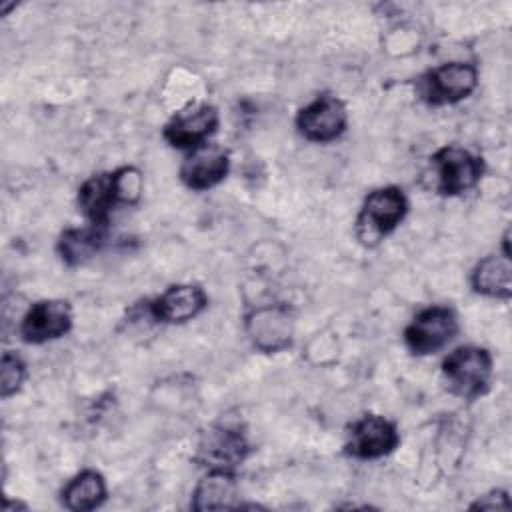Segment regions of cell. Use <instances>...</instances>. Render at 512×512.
Returning a JSON list of instances; mask_svg holds the SVG:
<instances>
[{"instance_id":"1","label":"cell","mask_w":512,"mask_h":512,"mask_svg":"<svg viewBox=\"0 0 512 512\" xmlns=\"http://www.w3.org/2000/svg\"><path fill=\"white\" fill-rule=\"evenodd\" d=\"M406 212L408 200L400 188L384 186L372 190L356 216L358 240L364 246H376L404 220Z\"/></svg>"},{"instance_id":"2","label":"cell","mask_w":512,"mask_h":512,"mask_svg":"<svg viewBox=\"0 0 512 512\" xmlns=\"http://www.w3.org/2000/svg\"><path fill=\"white\" fill-rule=\"evenodd\" d=\"M442 376L454 396L474 400L490 386L492 356L480 346H460L444 358Z\"/></svg>"},{"instance_id":"3","label":"cell","mask_w":512,"mask_h":512,"mask_svg":"<svg viewBox=\"0 0 512 512\" xmlns=\"http://www.w3.org/2000/svg\"><path fill=\"white\" fill-rule=\"evenodd\" d=\"M434 188L444 196L472 190L484 172L482 158L462 146H444L430 158Z\"/></svg>"},{"instance_id":"4","label":"cell","mask_w":512,"mask_h":512,"mask_svg":"<svg viewBox=\"0 0 512 512\" xmlns=\"http://www.w3.org/2000/svg\"><path fill=\"white\" fill-rule=\"evenodd\" d=\"M458 332V318L448 306H428L420 310L404 330V342L416 356L442 350Z\"/></svg>"},{"instance_id":"5","label":"cell","mask_w":512,"mask_h":512,"mask_svg":"<svg viewBox=\"0 0 512 512\" xmlns=\"http://www.w3.org/2000/svg\"><path fill=\"white\" fill-rule=\"evenodd\" d=\"M478 84V72L466 62H448L430 70L418 90L420 96L432 106L456 104L470 96Z\"/></svg>"},{"instance_id":"6","label":"cell","mask_w":512,"mask_h":512,"mask_svg":"<svg viewBox=\"0 0 512 512\" xmlns=\"http://www.w3.org/2000/svg\"><path fill=\"white\" fill-rule=\"evenodd\" d=\"M244 330L256 350L266 354L280 352L292 342L294 318L284 304L260 306L246 316Z\"/></svg>"},{"instance_id":"7","label":"cell","mask_w":512,"mask_h":512,"mask_svg":"<svg viewBox=\"0 0 512 512\" xmlns=\"http://www.w3.org/2000/svg\"><path fill=\"white\" fill-rule=\"evenodd\" d=\"M346 124V104L332 94L316 96L296 116L298 132L310 142H332L346 130Z\"/></svg>"},{"instance_id":"8","label":"cell","mask_w":512,"mask_h":512,"mask_svg":"<svg viewBox=\"0 0 512 512\" xmlns=\"http://www.w3.org/2000/svg\"><path fill=\"white\" fill-rule=\"evenodd\" d=\"M400 442L396 426L376 414H366L350 426L346 440V454L358 460H376L394 452Z\"/></svg>"},{"instance_id":"9","label":"cell","mask_w":512,"mask_h":512,"mask_svg":"<svg viewBox=\"0 0 512 512\" xmlns=\"http://www.w3.org/2000/svg\"><path fill=\"white\" fill-rule=\"evenodd\" d=\"M248 456V442L242 436V432L226 428V426H214L206 430L198 442L196 462L208 470H220V472H232L244 462Z\"/></svg>"},{"instance_id":"10","label":"cell","mask_w":512,"mask_h":512,"mask_svg":"<svg viewBox=\"0 0 512 512\" xmlns=\"http://www.w3.org/2000/svg\"><path fill=\"white\" fill-rule=\"evenodd\" d=\"M72 328V310L66 300H40L22 316L18 332L28 344L56 340Z\"/></svg>"},{"instance_id":"11","label":"cell","mask_w":512,"mask_h":512,"mask_svg":"<svg viewBox=\"0 0 512 512\" xmlns=\"http://www.w3.org/2000/svg\"><path fill=\"white\" fill-rule=\"evenodd\" d=\"M218 126V110L210 104H198L174 114L164 126V140L182 150L206 144Z\"/></svg>"},{"instance_id":"12","label":"cell","mask_w":512,"mask_h":512,"mask_svg":"<svg viewBox=\"0 0 512 512\" xmlns=\"http://www.w3.org/2000/svg\"><path fill=\"white\" fill-rule=\"evenodd\" d=\"M230 168L228 150L218 144H200L192 148L182 166H180V180L190 190H208L222 182Z\"/></svg>"},{"instance_id":"13","label":"cell","mask_w":512,"mask_h":512,"mask_svg":"<svg viewBox=\"0 0 512 512\" xmlns=\"http://www.w3.org/2000/svg\"><path fill=\"white\" fill-rule=\"evenodd\" d=\"M208 304V296L200 286L194 284H174L166 288L148 306L150 314L158 322L182 324L198 316Z\"/></svg>"},{"instance_id":"14","label":"cell","mask_w":512,"mask_h":512,"mask_svg":"<svg viewBox=\"0 0 512 512\" xmlns=\"http://www.w3.org/2000/svg\"><path fill=\"white\" fill-rule=\"evenodd\" d=\"M118 204L114 174H94L78 188V206L82 214L96 228H106L110 222V212Z\"/></svg>"},{"instance_id":"15","label":"cell","mask_w":512,"mask_h":512,"mask_svg":"<svg viewBox=\"0 0 512 512\" xmlns=\"http://www.w3.org/2000/svg\"><path fill=\"white\" fill-rule=\"evenodd\" d=\"M474 292L498 300L512 296V264L510 254H492L482 258L470 276Z\"/></svg>"},{"instance_id":"16","label":"cell","mask_w":512,"mask_h":512,"mask_svg":"<svg viewBox=\"0 0 512 512\" xmlns=\"http://www.w3.org/2000/svg\"><path fill=\"white\" fill-rule=\"evenodd\" d=\"M238 486L232 472L208 470V474L196 484L192 494L194 510H224L236 508Z\"/></svg>"},{"instance_id":"17","label":"cell","mask_w":512,"mask_h":512,"mask_svg":"<svg viewBox=\"0 0 512 512\" xmlns=\"http://www.w3.org/2000/svg\"><path fill=\"white\" fill-rule=\"evenodd\" d=\"M62 504L74 512L98 508L106 498V482L96 470H82L62 488Z\"/></svg>"},{"instance_id":"18","label":"cell","mask_w":512,"mask_h":512,"mask_svg":"<svg viewBox=\"0 0 512 512\" xmlns=\"http://www.w3.org/2000/svg\"><path fill=\"white\" fill-rule=\"evenodd\" d=\"M102 240V228L92 224L84 228H68L60 234L58 254L68 266H82L96 256V252L102 248Z\"/></svg>"},{"instance_id":"19","label":"cell","mask_w":512,"mask_h":512,"mask_svg":"<svg viewBox=\"0 0 512 512\" xmlns=\"http://www.w3.org/2000/svg\"><path fill=\"white\" fill-rule=\"evenodd\" d=\"M114 174V186L118 204H136L144 190L142 172L134 166H122L112 172Z\"/></svg>"},{"instance_id":"20","label":"cell","mask_w":512,"mask_h":512,"mask_svg":"<svg viewBox=\"0 0 512 512\" xmlns=\"http://www.w3.org/2000/svg\"><path fill=\"white\" fill-rule=\"evenodd\" d=\"M26 378V364L24 360L14 352H4L0 362V394L2 398H8L16 394Z\"/></svg>"},{"instance_id":"21","label":"cell","mask_w":512,"mask_h":512,"mask_svg":"<svg viewBox=\"0 0 512 512\" xmlns=\"http://www.w3.org/2000/svg\"><path fill=\"white\" fill-rule=\"evenodd\" d=\"M510 502H508V496L506 492H500V490H494L482 498H478L470 508H480V510H494V508H508Z\"/></svg>"}]
</instances>
